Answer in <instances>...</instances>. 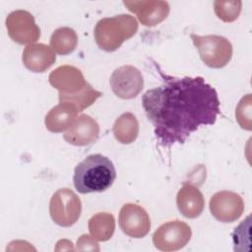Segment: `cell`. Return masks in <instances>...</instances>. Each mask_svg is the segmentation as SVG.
Wrapping results in <instances>:
<instances>
[{"instance_id": "obj_12", "label": "cell", "mask_w": 252, "mask_h": 252, "mask_svg": "<svg viewBox=\"0 0 252 252\" xmlns=\"http://www.w3.org/2000/svg\"><path fill=\"white\" fill-rule=\"evenodd\" d=\"M50 85L59 91V94H73L85 89L89 83L85 80L82 72L70 65L56 68L49 75Z\"/></svg>"}, {"instance_id": "obj_11", "label": "cell", "mask_w": 252, "mask_h": 252, "mask_svg": "<svg viewBox=\"0 0 252 252\" xmlns=\"http://www.w3.org/2000/svg\"><path fill=\"white\" fill-rule=\"evenodd\" d=\"M123 4L147 27L160 24L167 18L170 11L166 1H123Z\"/></svg>"}, {"instance_id": "obj_13", "label": "cell", "mask_w": 252, "mask_h": 252, "mask_svg": "<svg viewBox=\"0 0 252 252\" xmlns=\"http://www.w3.org/2000/svg\"><path fill=\"white\" fill-rule=\"evenodd\" d=\"M99 136V125L90 115L81 114L64 133V140L73 145L84 147L94 143Z\"/></svg>"}, {"instance_id": "obj_22", "label": "cell", "mask_w": 252, "mask_h": 252, "mask_svg": "<svg viewBox=\"0 0 252 252\" xmlns=\"http://www.w3.org/2000/svg\"><path fill=\"white\" fill-rule=\"evenodd\" d=\"M251 109V94H248L240 99L235 110V117L238 124L242 129L247 131L252 129Z\"/></svg>"}, {"instance_id": "obj_17", "label": "cell", "mask_w": 252, "mask_h": 252, "mask_svg": "<svg viewBox=\"0 0 252 252\" xmlns=\"http://www.w3.org/2000/svg\"><path fill=\"white\" fill-rule=\"evenodd\" d=\"M112 132L119 143L124 145L133 143L139 134V123L135 115L131 112L121 114L115 120Z\"/></svg>"}, {"instance_id": "obj_14", "label": "cell", "mask_w": 252, "mask_h": 252, "mask_svg": "<svg viewBox=\"0 0 252 252\" xmlns=\"http://www.w3.org/2000/svg\"><path fill=\"white\" fill-rule=\"evenodd\" d=\"M56 60L54 50L44 43H32L28 45L22 56L24 66L34 73H43L49 69Z\"/></svg>"}, {"instance_id": "obj_4", "label": "cell", "mask_w": 252, "mask_h": 252, "mask_svg": "<svg viewBox=\"0 0 252 252\" xmlns=\"http://www.w3.org/2000/svg\"><path fill=\"white\" fill-rule=\"evenodd\" d=\"M191 39L199 51L201 60L210 68L220 69L228 64L232 57V44L221 35L191 34Z\"/></svg>"}, {"instance_id": "obj_18", "label": "cell", "mask_w": 252, "mask_h": 252, "mask_svg": "<svg viewBox=\"0 0 252 252\" xmlns=\"http://www.w3.org/2000/svg\"><path fill=\"white\" fill-rule=\"evenodd\" d=\"M89 230L96 241H106L115 230V220L109 213H97L89 220Z\"/></svg>"}, {"instance_id": "obj_1", "label": "cell", "mask_w": 252, "mask_h": 252, "mask_svg": "<svg viewBox=\"0 0 252 252\" xmlns=\"http://www.w3.org/2000/svg\"><path fill=\"white\" fill-rule=\"evenodd\" d=\"M163 84L148 90L142 105L163 147L186 139L202 125L215 124L220 114L217 91L203 77H174L158 71Z\"/></svg>"}, {"instance_id": "obj_20", "label": "cell", "mask_w": 252, "mask_h": 252, "mask_svg": "<svg viewBox=\"0 0 252 252\" xmlns=\"http://www.w3.org/2000/svg\"><path fill=\"white\" fill-rule=\"evenodd\" d=\"M101 92L94 90L90 84L73 94H59V102L71 103L78 112L83 111L85 108L91 106L98 97L101 96Z\"/></svg>"}, {"instance_id": "obj_9", "label": "cell", "mask_w": 252, "mask_h": 252, "mask_svg": "<svg viewBox=\"0 0 252 252\" xmlns=\"http://www.w3.org/2000/svg\"><path fill=\"white\" fill-rule=\"evenodd\" d=\"M212 216L221 222H233L244 212V202L240 195L232 191H220L212 196L209 203Z\"/></svg>"}, {"instance_id": "obj_10", "label": "cell", "mask_w": 252, "mask_h": 252, "mask_svg": "<svg viewBox=\"0 0 252 252\" xmlns=\"http://www.w3.org/2000/svg\"><path fill=\"white\" fill-rule=\"evenodd\" d=\"M118 222L121 230L133 238H143L151 229V220L147 211L133 203L122 206Z\"/></svg>"}, {"instance_id": "obj_8", "label": "cell", "mask_w": 252, "mask_h": 252, "mask_svg": "<svg viewBox=\"0 0 252 252\" xmlns=\"http://www.w3.org/2000/svg\"><path fill=\"white\" fill-rule=\"evenodd\" d=\"M109 83L113 94L122 99L136 97L144 88L141 71L132 65H123L115 69Z\"/></svg>"}, {"instance_id": "obj_7", "label": "cell", "mask_w": 252, "mask_h": 252, "mask_svg": "<svg viewBox=\"0 0 252 252\" xmlns=\"http://www.w3.org/2000/svg\"><path fill=\"white\" fill-rule=\"evenodd\" d=\"M6 28L11 39L19 44H32L40 37V30L33 16L25 10H16L6 18Z\"/></svg>"}, {"instance_id": "obj_2", "label": "cell", "mask_w": 252, "mask_h": 252, "mask_svg": "<svg viewBox=\"0 0 252 252\" xmlns=\"http://www.w3.org/2000/svg\"><path fill=\"white\" fill-rule=\"evenodd\" d=\"M116 178L113 162L101 154L88 156L74 170L73 183L81 194L103 192L110 188Z\"/></svg>"}, {"instance_id": "obj_5", "label": "cell", "mask_w": 252, "mask_h": 252, "mask_svg": "<svg viewBox=\"0 0 252 252\" xmlns=\"http://www.w3.org/2000/svg\"><path fill=\"white\" fill-rule=\"evenodd\" d=\"M82 212V202L77 194L69 188L57 190L49 202V215L52 220L63 227L77 222Z\"/></svg>"}, {"instance_id": "obj_24", "label": "cell", "mask_w": 252, "mask_h": 252, "mask_svg": "<svg viewBox=\"0 0 252 252\" xmlns=\"http://www.w3.org/2000/svg\"><path fill=\"white\" fill-rule=\"evenodd\" d=\"M77 249L78 250H94L98 251L99 247L97 245L96 240L91 235L83 234L77 241Z\"/></svg>"}, {"instance_id": "obj_23", "label": "cell", "mask_w": 252, "mask_h": 252, "mask_svg": "<svg viewBox=\"0 0 252 252\" xmlns=\"http://www.w3.org/2000/svg\"><path fill=\"white\" fill-rule=\"evenodd\" d=\"M234 251H243L244 244L249 248L250 244V216H248L232 232Z\"/></svg>"}, {"instance_id": "obj_6", "label": "cell", "mask_w": 252, "mask_h": 252, "mask_svg": "<svg viewBox=\"0 0 252 252\" xmlns=\"http://www.w3.org/2000/svg\"><path fill=\"white\" fill-rule=\"evenodd\" d=\"M191 227L184 221L172 220L161 224L153 235L155 247L161 251H176L191 239Z\"/></svg>"}, {"instance_id": "obj_15", "label": "cell", "mask_w": 252, "mask_h": 252, "mask_svg": "<svg viewBox=\"0 0 252 252\" xmlns=\"http://www.w3.org/2000/svg\"><path fill=\"white\" fill-rule=\"evenodd\" d=\"M176 205L182 216L187 219H195L203 213L205 200L198 187L184 183L177 193Z\"/></svg>"}, {"instance_id": "obj_3", "label": "cell", "mask_w": 252, "mask_h": 252, "mask_svg": "<svg viewBox=\"0 0 252 252\" xmlns=\"http://www.w3.org/2000/svg\"><path fill=\"white\" fill-rule=\"evenodd\" d=\"M138 31L137 20L127 14L116 15L99 20L94 35L97 46L106 52L117 50L125 40L131 38Z\"/></svg>"}, {"instance_id": "obj_19", "label": "cell", "mask_w": 252, "mask_h": 252, "mask_svg": "<svg viewBox=\"0 0 252 252\" xmlns=\"http://www.w3.org/2000/svg\"><path fill=\"white\" fill-rule=\"evenodd\" d=\"M78 44L76 32L69 27H62L53 32L50 37V46L55 53L68 55L72 53Z\"/></svg>"}, {"instance_id": "obj_16", "label": "cell", "mask_w": 252, "mask_h": 252, "mask_svg": "<svg viewBox=\"0 0 252 252\" xmlns=\"http://www.w3.org/2000/svg\"><path fill=\"white\" fill-rule=\"evenodd\" d=\"M79 112L68 102H59L52 107L46 114L44 123L48 131L52 133H61L68 130L77 118Z\"/></svg>"}, {"instance_id": "obj_21", "label": "cell", "mask_w": 252, "mask_h": 252, "mask_svg": "<svg viewBox=\"0 0 252 252\" xmlns=\"http://www.w3.org/2000/svg\"><path fill=\"white\" fill-rule=\"evenodd\" d=\"M242 2L237 1H222L217 0L214 2V10L217 17L224 23L235 21L241 12Z\"/></svg>"}]
</instances>
